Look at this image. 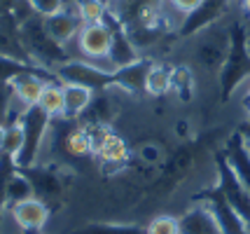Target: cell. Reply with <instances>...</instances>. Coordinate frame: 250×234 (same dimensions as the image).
<instances>
[{"label":"cell","instance_id":"obj_2","mask_svg":"<svg viewBox=\"0 0 250 234\" xmlns=\"http://www.w3.org/2000/svg\"><path fill=\"white\" fill-rule=\"evenodd\" d=\"M19 38H21V45H23V49H26L28 59H31V64L38 68H42V70L54 73L59 66H63L65 61L73 59L68 47L59 45L54 38L47 33L44 19L38 17V14H31L28 19L21 21Z\"/></svg>","mask_w":250,"mask_h":234},{"label":"cell","instance_id":"obj_28","mask_svg":"<svg viewBox=\"0 0 250 234\" xmlns=\"http://www.w3.org/2000/svg\"><path fill=\"white\" fill-rule=\"evenodd\" d=\"M145 234H180L175 213H157L145 223Z\"/></svg>","mask_w":250,"mask_h":234},{"label":"cell","instance_id":"obj_29","mask_svg":"<svg viewBox=\"0 0 250 234\" xmlns=\"http://www.w3.org/2000/svg\"><path fill=\"white\" fill-rule=\"evenodd\" d=\"M201 2L204 0H164V7L173 19H178V28H180V23L185 21L189 14H194L201 7Z\"/></svg>","mask_w":250,"mask_h":234},{"label":"cell","instance_id":"obj_8","mask_svg":"<svg viewBox=\"0 0 250 234\" xmlns=\"http://www.w3.org/2000/svg\"><path fill=\"white\" fill-rule=\"evenodd\" d=\"M213 167H215V176H218L215 185L220 188V192L225 194V199L231 204V209L239 213L241 220L248 225V230H250V194H248V190L241 185V180L236 178V173H234V169L229 167V162L225 159L222 150L215 155Z\"/></svg>","mask_w":250,"mask_h":234},{"label":"cell","instance_id":"obj_15","mask_svg":"<svg viewBox=\"0 0 250 234\" xmlns=\"http://www.w3.org/2000/svg\"><path fill=\"white\" fill-rule=\"evenodd\" d=\"M178 223L180 234H225L213 211L199 201H192L183 213H178Z\"/></svg>","mask_w":250,"mask_h":234},{"label":"cell","instance_id":"obj_24","mask_svg":"<svg viewBox=\"0 0 250 234\" xmlns=\"http://www.w3.org/2000/svg\"><path fill=\"white\" fill-rule=\"evenodd\" d=\"M31 197H35L31 180L26 178L21 171L17 169V173H14V176L10 178V183H7V190H5V206L10 209V206L19 204V201L31 199Z\"/></svg>","mask_w":250,"mask_h":234},{"label":"cell","instance_id":"obj_33","mask_svg":"<svg viewBox=\"0 0 250 234\" xmlns=\"http://www.w3.org/2000/svg\"><path fill=\"white\" fill-rule=\"evenodd\" d=\"M236 134L241 136V141H243V145L250 150V120H243V122L236 127Z\"/></svg>","mask_w":250,"mask_h":234},{"label":"cell","instance_id":"obj_36","mask_svg":"<svg viewBox=\"0 0 250 234\" xmlns=\"http://www.w3.org/2000/svg\"><path fill=\"white\" fill-rule=\"evenodd\" d=\"M248 52H250V38H248Z\"/></svg>","mask_w":250,"mask_h":234},{"label":"cell","instance_id":"obj_13","mask_svg":"<svg viewBox=\"0 0 250 234\" xmlns=\"http://www.w3.org/2000/svg\"><path fill=\"white\" fill-rule=\"evenodd\" d=\"M120 96H124V94L117 87H110L105 91H96L91 103H89V108L80 117V122L82 124H108V127H112V122L117 120V115L122 110Z\"/></svg>","mask_w":250,"mask_h":234},{"label":"cell","instance_id":"obj_6","mask_svg":"<svg viewBox=\"0 0 250 234\" xmlns=\"http://www.w3.org/2000/svg\"><path fill=\"white\" fill-rule=\"evenodd\" d=\"M56 82L61 85H80V87H87L91 91H105L110 87H115V75L112 70L84 61V59H70L65 61L63 66H59L54 70Z\"/></svg>","mask_w":250,"mask_h":234},{"label":"cell","instance_id":"obj_34","mask_svg":"<svg viewBox=\"0 0 250 234\" xmlns=\"http://www.w3.org/2000/svg\"><path fill=\"white\" fill-rule=\"evenodd\" d=\"M239 12L243 21H250V0H239Z\"/></svg>","mask_w":250,"mask_h":234},{"label":"cell","instance_id":"obj_37","mask_svg":"<svg viewBox=\"0 0 250 234\" xmlns=\"http://www.w3.org/2000/svg\"><path fill=\"white\" fill-rule=\"evenodd\" d=\"M103 2H108V5H110V2H112V0H103Z\"/></svg>","mask_w":250,"mask_h":234},{"label":"cell","instance_id":"obj_16","mask_svg":"<svg viewBox=\"0 0 250 234\" xmlns=\"http://www.w3.org/2000/svg\"><path fill=\"white\" fill-rule=\"evenodd\" d=\"M44 28H47V33L52 35L59 45L70 47L75 43L80 28H82V21L75 17V12L65 5L61 12H56V14L44 19Z\"/></svg>","mask_w":250,"mask_h":234},{"label":"cell","instance_id":"obj_1","mask_svg":"<svg viewBox=\"0 0 250 234\" xmlns=\"http://www.w3.org/2000/svg\"><path fill=\"white\" fill-rule=\"evenodd\" d=\"M231 31H234V17L229 12L225 19L210 23L208 28L199 31L196 35L187 38V64L194 70H201L208 78H220L225 61L231 49Z\"/></svg>","mask_w":250,"mask_h":234},{"label":"cell","instance_id":"obj_7","mask_svg":"<svg viewBox=\"0 0 250 234\" xmlns=\"http://www.w3.org/2000/svg\"><path fill=\"white\" fill-rule=\"evenodd\" d=\"M19 171L31 180L35 197L42 199L49 209H54V206L61 204V199H63V194H65V180H63V173L56 167L38 162L35 167L19 169Z\"/></svg>","mask_w":250,"mask_h":234},{"label":"cell","instance_id":"obj_18","mask_svg":"<svg viewBox=\"0 0 250 234\" xmlns=\"http://www.w3.org/2000/svg\"><path fill=\"white\" fill-rule=\"evenodd\" d=\"M94 159H98V164L103 169H124L131 159V148L124 136H120L117 131H112V134L105 138V143L96 150Z\"/></svg>","mask_w":250,"mask_h":234},{"label":"cell","instance_id":"obj_22","mask_svg":"<svg viewBox=\"0 0 250 234\" xmlns=\"http://www.w3.org/2000/svg\"><path fill=\"white\" fill-rule=\"evenodd\" d=\"M171 78H173V94L178 99L187 103L192 101L196 89V70L192 64H173L171 66Z\"/></svg>","mask_w":250,"mask_h":234},{"label":"cell","instance_id":"obj_31","mask_svg":"<svg viewBox=\"0 0 250 234\" xmlns=\"http://www.w3.org/2000/svg\"><path fill=\"white\" fill-rule=\"evenodd\" d=\"M12 108H14V91L10 85H0V124H7L12 117Z\"/></svg>","mask_w":250,"mask_h":234},{"label":"cell","instance_id":"obj_10","mask_svg":"<svg viewBox=\"0 0 250 234\" xmlns=\"http://www.w3.org/2000/svg\"><path fill=\"white\" fill-rule=\"evenodd\" d=\"M10 211L12 223L17 225V230L21 234H42L52 218V209L38 197H31L26 201H19L7 209Z\"/></svg>","mask_w":250,"mask_h":234},{"label":"cell","instance_id":"obj_20","mask_svg":"<svg viewBox=\"0 0 250 234\" xmlns=\"http://www.w3.org/2000/svg\"><path fill=\"white\" fill-rule=\"evenodd\" d=\"M145 94L152 99H164V96L173 94V78H171L168 64H162L154 59L152 68L147 73V80H145Z\"/></svg>","mask_w":250,"mask_h":234},{"label":"cell","instance_id":"obj_35","mask_svg":"<svg viewBox=\"0 0 250 234\" xmlns=\"http://www.w3.org/2000/svg\"><path fill=\"white\" fill-rule=\"evenodd\" d=\"M5 134H7V124H0V152H2V145H5Z\"/></svg>","mask_w":250,"mask_h":234},{"label":"cell","instance_id":"obj_17","mask_svg":"<svg viewBox=\"0 0 250 234\" xmlns=\"http://www.w3.org/2000/svg\"><path fill=\"white\" fill-rule=\"evenodd\" d=\"M222 155L229 162V167L234 169V173L241 180V185L248 190V194H250V150L243 145V141H241V136L236 131L225 141Z\"/></svg>","mask_w":250,"mask_h":234},{"label":"cell","instance_id":"obj_4","mask_svg":"<svg viewBox=\"0 0 250 234\" xmlns=\"http://www.w3.org/2000/svg\"><path fill=\"white\" fill-rule=\"evenodd\" d=\"M19 120L23 124L26 141H23V150L19 152V157L14 162H17L19 169H28V167H35L42 159L47 136H49V127H52V117L44 115L38 106H33V108H26L19 115Z\"/></svg>","mask_w":250,"mask_h":234},{"label":"cell","instance_id":"obj_21","mask_svg":"<svg viewBox=\"0 0 250 234\" xmlns=\"http://www.w3.org/2000/svg\"><path fill=\"white\" fill-rule=\"evenodd\" d=\"M65 5L75 12V17L82 21V26H87V23H103L110 12V5L103 2V0H68Z\"/></svg>","mask_w":250,"mask_h":234},{"label":"cell","instance_id":"obj_25","mask_svg":"<svg viewBox=\"0 0 250 234\" xmlns=\"http://www.w3.org/2000/svg\"><path fill=\"white\" fill-rule=\"evenodd\" d=\"M70 234H145V225H117V223H89Z\"/></svg>","mask_w":250,"mask_h":234},{"label":"cell","instance_id":"obj_19","mask_svg":"<svg viewBox=\"0 0 250 234\" xmlns=\"http://www.w3.org/2000/svg\"><path fill=\"white\" fill-rule=\"evenodd\" d=\"M96 91L80 87V85H63V117L68 120H80L84 110L89 108V103L94 99Z\"/></svg>","mask_w":250,"mask_h":234},{"label":"cell","instance_id":"obj_32","mask_svg":"<svg viewBox=\"0 0 250 234\" xmlns=\"http://www.w3.org/2000/svg\"><path fill=\"white\" fill-rule=\"evenodd\" d=\"M241 106H243L246 120H250V78L241 85Z\"/></svg>","mask_w":250,"mask_h":234},{"label":"cell","instance_id":"obj_30","mask_svg":"<svg viewBox=\"0 0 250 234\" xmlns=\"http://www.w3.org/2000/svg\"><path fill=\"white\" fill-rule=\"evenodd\" d=\"M65 2H68V0H28L31 10L35 12L38 17H42V19L52 17L56 12H61L65 7Z\"/></svg>","mask_w":250,"mask_h":234},{"label":"cell","instance_id":"obj_11","mask_svg":"<svg viewBox=\"0 0 250 234\" xmlns=\"http://www.w3.org/2000/svg\"><path fill=\"white\" fill-rule=\"evenodd\" d=\"M229 5H231V0H204L201 7H199L194 14H189L185 21L180 23V28H178V40L185 43L187 38H192V35H196L199 31L208 28L210 23L225 19L229 14Z\"/></svg>","mask_w":250,"mask_h":234},{"label":"cell","instance_id":"obj_5","mask_svg":"<svg viewBox=\"0 0 250 234\" xmlns=\"http://www.w3.org/2000/svg\"><path fill=\"white\" fill-rule=\"evenodd\" d=\"M112 26L108 21L103 23H87L80 28L75 43L68 47L73 59H84L91 64L108 68V56H110V47H112ZM110 70V68H108Z\"/></svg>","mask_w":250,"mask_h":234},{"label":"cell","instance_id":"obj_26","mask_svg":"<svg viewBox=\"0 0 250 234\" xmlns=\"http://www.w3.org/2000/svg\"><path fill=\"white\" fill-rule=\"evenodd\" d=\"M31 68H38L28 64V61H21V59H14V56H0V85H10L14 80L28 73Z\"/></svg>","mask_w":250,"mask_h":234},{"label":"cell","instance_id":"obj_27","mask_svg":"<svg viewBox=\"0 0 250 234\" xmlns=\"http://www.w3.org/2000/svg\"><path fill=\"white\" fill-rule=\"evenodd\" d=\"M23 141H26V134H23V124L21 120H12L7 122V134H5V145H2V152L10 157H19V152L23 150Z\"/></svg>","mask_w":250,"mask_h":234},{"label":"cell","instance_id":"obj_23","mask_svg":"<svg viewBox=\"0 0 250 234\" xmlns=\"http://www.w3.org/2000/svg\"><path fill=\"white\" fill-rule=\"evenodd\" d=\"M38 108L44 112V115H49L52 120L56 117H63V85L61 82H47L44 85V91L40 101H38Z\"/></svg>","mask_w":250,"mask_h":234},{"label":"cell","instance_id":"obj_14","mask_svg":"<svg viewBox=\"0 0 250 234\" xmlns=\"http://www.w3.org/2000/svg\"><path fill=\"white\" fill-rule=\"evenodd\" d=\"M154 64V56L143 54L138 61H133L129 66L117 68L112 75H115V87L124 94V96H141L145 94V80L147 73Z\"/></svg>","mask_w":250,"mask_h":234},{"label":"cell","instance_id":"obj_9","mask_svg":"<svg viewBox=\"0 0 250 234\" xmlns=\"http://www.w3.org/2000/svg\"><path fill=\"white\" fill-rule=\"evenodd\" d=\"M192 201H199V204L208 206V209L213 211V215L218 218V223H220V227H222L225 234H250L248 225L243 223L239 213L231 209V204L225 199V194L220 192L218 185L201 190L199 194L192 197Z\"/></svg>","mask_w":250,"mask_h":234},{"label":"cell","instance_id":"obj_12","mask_svg":"<svg viewBox=\"0 0 250 234\" xmlns=\"http://www.w3.org/2000/svg\"><path fill=\"white\" fill-rule=\"evenodd\" d=\"M52 80H56L54 73L42 70V68H31L28 73L19 75V78L12 82L14 103H17L21 110L38 106V101H40V96H42V91H44V85L52 82Z\"/></svg>","mask_w":250,"mask_h":234},{"label":"cell","instance_id":"obj_3","mask_svg":"<svg viewBox=\"0 0 250 234\" xmlns=\"http://www.w3.org/2000/svg\"><path fill=\"white\" fill-rule=\"evenodd\" d=\"M248 26L243 19H234L231 31V49L225 61V68L220 73V96L222 101H229L231 94L241 89V85L250 78V52H248Z\"/></svg>","mask_w":250,"mask_h":234}]
</instances>
